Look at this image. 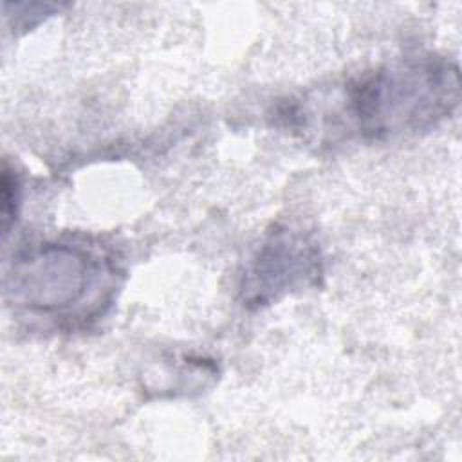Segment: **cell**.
Here are the masks:
<instances>
[{"label":"cell","mask_w":462,"mask_h":462,"mask_svg":"<svg viewBox=\"0 0 462 462\" xmlns=\"http://www.w3.org/2000/svg\"><path fill=\"white\" fill-rule=\"evenodd\" d=\"M458 92L455 63L435 56L408 58L350 79L343 112L359 135L384 141L433 128L457 108Z\"/></svg>","instance_id":"obj_1"},{"label":"cell","mask_w":462,"mask_h":462,"mask_svg":"<svg viewBox=\"0 0 462 462\" xmlns=\"http://www.w3.org/2000/svg\"><path fill=\"white\" fill-rule=\"evenodd\" d=\"M99 274L101 265L85 249L43 244L13 263L5 291L31 310L58 314L79 305L96 287Z\"/></svg>","instance_id":"obj_2"},{"label":"cell","mask_w":462,"mask_h":462,"mask_svg":"<svg viewBox=\"0 0 462 462\" xmlns=\"http://www.w3.org/2000/svg\"><path fill=\"white\" fill-rule=\"evenodd\" d=\"M321 274L318 244L301 231L274 229L251 260L240 285L247 307H262Z\"/></svg>","instance_id":"obj_3"},{"label":"cell","mask_w":462,"mask_h":462,"mask_svg":"<svg viewBox=\"0 0 462 462\" xmlns=\"http://www.w3.org/2000/svg\"><path fill=\"white\" fill-rule=\"evenodd\" d=\"M18 184H16V179L11 177V171L5 168L4 170V179H2V215H4V227L7 226V220L14 215V208L13 204L16 206V200H18Z\"/></svg>","instance_id":"obj_4"}]
</instances>
